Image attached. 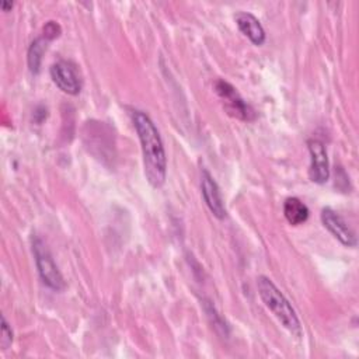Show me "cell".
<instances>
[{
    "instance_id": "obj_1",
    "label": "cell",
    "mask_w": 359,
    "mask_h": 359,
    "mask_svg": "<svg viewBox=\"0 0 359 359\" xmlns=\"http://www.w3.org/2000/svg\"><path fill=\"white\" fill-rule=\"evenodd\" d=\"M130 116L140 140L146 180L153 188H160L167 175V157L161 136L153 121L143 111L132 109Z\"/></svg>"
},
{
    "instance_id": "obj_2",
    "label": "cell",
    "mask_w": 359,
    "mask_h": 359,
    "mask_svg": "<svg viewBox=\"0 0 359 359\" xmlns=\"http://www.w3.org/2000/svg\"><path fill=\"white\" fill-rule=\"evenodd\" d=\"M257 287L261 300L268 307V310L278 318V321L294 337L302 335L300 320L292 307L290 302L278 289V286L266 276H259L257 279Z\"/></svg>"
},
{
    "instance_id": "obj_3",
    "label": "cell",
    "mask_w": 359,
    "mask_h": 359,
    "mask_svg": "<svg viewBox=\"0 0 359 359\" xmlns=\"http://www.w3.org/2000/svg\"><path fill=\"white\" fill-rule=\"evenodd\" d=\"M32 252H34L35 264L42 282L52 290H56V292L63 290L65 289L63 276L57 269L46 244L39 237L32 238Z\"/></svg>"
},
{
    "instance_id": "obj_4",
    "label": "cell",
    "mask_w": 359,
    "mask_h": 359,
    "mask_svg": "<svg viewBox=\"0 0 359 359\" xmlns=\"http://www.w3.org/2000/svg\"><path fill=\"white\" fill-rule=\"evenodd\" d=\"M215 90L222 100L224 111L237 119L241 121H252L255 119V111L244 101V98L238 94V91L227 81L217 80L215 83Z\"/></svg>"
},
{
    "instance_id": "obj_5",
    "label": "cell",
    "mask_w": 359,
    "mask_h": 359,
    "mask_svg": "<svg viewBox=\"0 0 359 359\" xmlns=\"http://www.w3.org/2000/svg\"><path fill=\"white\" fill-rule=\"evenodd\" d=\"M310 153V168L309 177L316 184H324L330 178V164L325 146L318 139H310L307 142Z\"/></svg>"
},
{
    "instance_id": "obj_6",
    "label": "cell",
    "mask_w": 359,
    "mask_h": 359,
    "mask_svg": "<svg viewBox=\"0 0 359 359\" xmlns=\"http://www.w3.org/2000/svg\"><path fill=\"white\" fill-rule=\"evenodd\" d=\"M50 77L53 83L66 94L77 95L81 90V80L76 67L66 60H59L50 66Z\"/></svg>"
},
{
    "instance_id": "obj_7",
    "label": "cell",
    "mask_w": 359,
    "mask_h": 359,
    "mask_svg": "<svg viewBox=\"0 0 359 359\" xmlns=\"http://www.w3.org/2000/svg\"><path fill=\"white\" fill-rule=\"evenodd\" d=\"M321 222L324 227L345 247H356V236L345 220L331 208H324L321 210Z\"/></svg>"
},
{
    "instance_id": "obj_8",
    "label": "cell",
    "mask_w": 359,
    "mask_h": 359,
    "mask_svg": "<svg viewBox=\"0 0 359 359\" xmlns=\"http://www.w3.org/2000/svg\"><path fill=\"white\" fill-rule=\"evenodd\" d=\"M201 189H202L203 201H205L206 206L209 208V210L213 213V216H216L217 219H224L227 212H226V206L223 202L220 188L208 170H202Z\"/></svg>"
},
{
    "instance_id": "obj_9",
    "label": "cell",
    "mask_w": 359,
    "mask_h": 359,
    "mask_svg": "<svg viewBox=\"0 0 359 359\" xmlns=\"http://www.w3.org/2000/svg\"><path fill=\"white\" fill-rule=\"evenodd\" d=\"M236 24L238 29L257 46L262 45L265 42V31L259 22V20L248 13V11H240L234 17Z\"/></svg>"
},
{
    "instance_id": "obj_10",
    "label": "cell",
    "mask_w": 359,
    "mask_h": 359,
    "mask_svg": "<svg viewBox=\"0 0 359 359\" xmlns=\"http://www.w3.org/2000/svg\"><path fill=\"white\" fill-rule=\"evenodd\" d=\"M309 208L306 203H303L299 198H287L283 203V215L285 219L292 224V226H299L304 223L309 219Z\"/></svg>"
},
{
    "instance_id": "obj_11",
    "label": "cell",
    "mask_w": 359,
    "mask_h": 359,
    "mask_svg": "<svg viewBox=\"0 0 359 359\" xmlns=\"http://www.w3.org/2000/svg\"><path fill=\"white\" fill-rule=\"evenodd\" d=\"M48 42L49 41L41 35L28 48V67H29L31 73H34V74H36L39 72L41 62H42V55L46 50Z\"/></svg>"
},
{
    "instance_id": "obj_12",
    "label": "cell",
    "mask_w": 359,
    "mask_h": 359,
    "mask_svg": "<svg viewBox=\"0 0 359 359\" xmlns=\"http://www.w3.org/2000/svg\"><path fill=\"white\" fill-rule=\"evenodd\" d=\"M13 344V331L8 325L4 316H1V338H0V346L1 349H8Z\"/></svg>"
},
{
    "instance_id": "obj_13",
    "label": "cell",
    "mask_w": 359,
    "mask_h": 359,
    "mask_svg": "<svg viewBox=\"0 0 359 359\" xmlns=\"http://www.w3.org/2000/svg\"><path fill=\"white\" fill-rule=\"evenodd\" d=\"M60 25L56 22V21H48L45 25H43V29H42V36L46 38L49 42L53 41L55 38H57L60 35Z\"/></svg>"
},
{
    "instance_id": "obj_14",
    "label": "cell",
    "mask_w": 359,
    "mask_h": 359,
    "mask_svg": "<svg viewBox=\"0 0 359 359\" xmlns=\"http://www.w3.org/2000/svg\"><path fill=\"white\" fill-rule=\"evenodd\" d=\"M0 7L3 8V11H8V10L13 7V3H11V1H6V0H4V1H1V3H0Z\"/></svg>"
}]
</instances>
